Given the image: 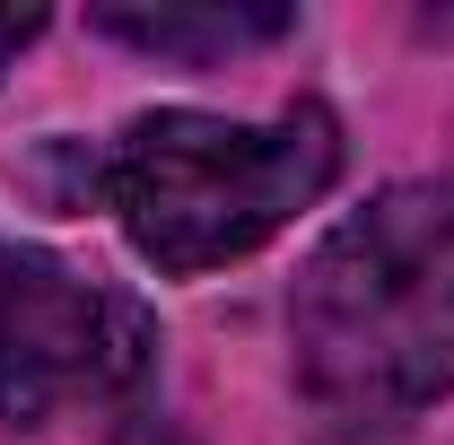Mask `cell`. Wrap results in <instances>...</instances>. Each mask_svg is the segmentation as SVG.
<instances>
[{
	"label": "cell",
	"instance_id": "1",
	"mask_svg": "<svg viewBox=\"0 0 454 445\" xmlns=\"http://www.w3.org/2000/svg\"><path fill=\"white\" fill-rule=\"evenodd\" d=\"M288 367L333 437H394L454 385V192L385 183L306 254Z\"/></svg>",
	"mask_w": 454,
	"mask_h": 445
},
{
	"label": "cell",
	"instance_id": "2",
	"mask_svg": "<svg viewBox=\"0 0 454 445\" xmlns=\"http://www.w3.org/2000/svg\"><path fill=\"white\" fill-rule=\"evenodd\" d=\"M333 175H340V122L315 97L262 131L227 122V113L158 105L131 113L122 140L97 158V192L114 201L140 262L192 279L280 236L306 201H324Z\"/></svg>",
	"mask_w": 454,
	"mask_h": 445
},
{
	"label": "cell",
	"instance_id": "4",
	"mask_svg": "<svg viewBox=\"0 0 454 445\" xmlns=\"http://www.w3.org/2000/svg\"><path fill=\"white\" fill-rule=\"evenodd\" d=\"M97 35H114V44H140V53H167V61H219L236 53V44H271V35H288L297 18L288 9H97L88 18Z\"/></svg>",
	"mask_w": 454,
	"mask_h": 445
},
{
	"label": "cell",
	"instance_id": "3",
	"mask_svg": "<svg viewBox=\"0 0 454 445\" xmlns=\"http://www.w3.org/2000/svg\"><path fill=\"white\" fill-rule=\"evenodd\" d=\"M158 358V324L131 288L53 254L0 262V419L53 428L61 410L122 402Z\"/></svg>",
	"mask_w": 454,
	"mask_h": 445
},
{
	"label": "cell",
	"instance_id": "5",
	"mask_svg": "<svg viewBox=\"0 0 454 445\" xmlns=\"http://www.w3.org/2000/svg\"><path fill=\"white\" fill-rule=\"evenodd\" d=\"M35 27H44V9H0V70L18 61V44H27Z\"/></svg>",
	"mask_w": 454,
	"mask_h": 445
}]
</instances>
